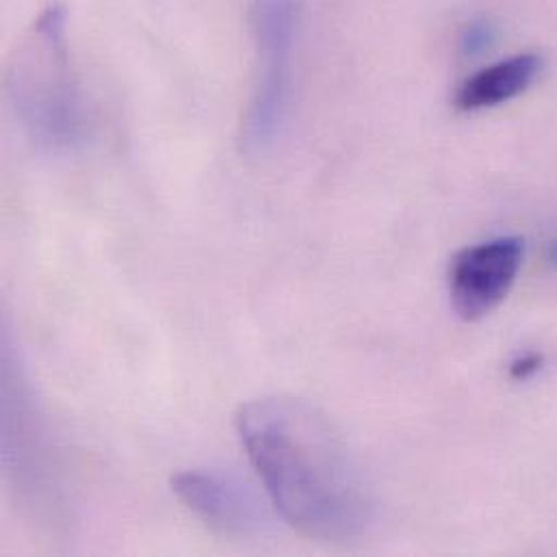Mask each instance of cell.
Here are the masks:
<instances>
[{
  "mask_svg": "<svg viewBox=\"0 0 557 557\" xmlns=\"http://www.w3.org/2000/svg\"><path fill=\"white\" fill-rule=\"evenodd\" d=\"M549 263L557 270V239L552 244V248H549Z\"/></svg>",
  "mask_w": 557,
  "mask_h": 557,
  "instance_id": "9",
  "label": "cell"
},
{
  "mask_svg": "<svg viewBox=\"0 0 557 557\" xmlns=\"http://www.w3.org/2000/svg\"><path fill=\"white\" fill-rule=\"evenodd\" d=\"M543 356H539V354H528V356H521V358H517L515 362H512V367H510V375L515 377V380H530V377H534L541 369H543Z\"/></svg>",
  "mask_w": 557,
  "mask_h": 557,
  "instance_id": "8",
  "label": "cell"
},
{
  "mask_svg": "<svg viewBox=\"0 0 557 557\" xmlns=\"http://www.w3.org/2000/svg\"><path fill=\"white\" fill-rule=\"evenodd\" d=\"M297 22L299 0L252 2V30L261 61L257 89L244 122V146L252 154L270 150L286 122Z\"/></svg>",
  "mask_w": 557,
  "mask_h": 557,
  "instance_id": "3",
  "label": "cell"
},
{
  "mask_svg": "<svg viewBox=\"0 0 557 557\" xmlns=\"http://www.w3.org/2000/svg\"><path fill=\"white\" fill-rule=\"evenodd\" d=\"M176 497L211 530L233 539H250L261 532L263 517L248 491L222 475L209 471H185L172 478Z\"/></svg>",
  "mask_w": 557,
  "mask_h": 557,
  "instance_id": "5",
  "label": "cell"
},
{
  "mask_svg": "<svg viewBox=\"0 0 557 557\" xmlns=\"http://www.w3.org/2000/svg\"><path fill=\"white\" fill-rule=\"evenodd\" d=\"M9 96L26 133L46 150H70L85 135V111L70 70L65 11L46 9L9 67Z\"/></svg>",
  "mask_w": 557,
  "mask_h": 557,
  "instance_id": "2",
  "label": "cell"
},
{
  "mask_svg": "<svg viewBox=\"0 0 557 557\" xmlns=\"http://www.w3.org/2000/svg\"><path fill=\"white\" fill-rule=\"evenodd\" d=\"M523 252L519 237H499L462 250L454 259L449 276L456 314L465 321H480L491 314L519 276Z\"/></svg>",
  "mask_w": 557,
  "mask_h": 557,
  "instance_id": "4",
  "label": "cell"
},
{
  "mask_svg": "<svg viewBox=\"0 0 557 557\" xmlns=\"http://www.w3.org/2000/svg\"><path fill=\"white\" fill-rule=\"evenodd\" d=\"M493 39H495V28L488 22L478 20L465 28L460 46L465 54H480L493 44Z\"/></svg>",
  "mask_w": 557,
  "mask_h": 557,
  "instance_id": "7",
  "label": "cell"
},
{
  "mask_svg": "<svg viewBox=\"0 0 557 557\" xmlns=\"http://www.w3.org/2000/svg\"><path fill=\"white\" fill-rule=\"evenodd\" d=\"M541 70L543 59L530 52L493 63L460 85L456 94V107L460 111L499 107L528 91L530 85L539 78Z\"/></svg>",
  "mask_w": 557,
  "mask_h": 557,
  "instance_id": "6",
  "label": "cell"
},
{
  "mask_svg": "<svg viewBox=\"0 0 557 557\" xmlns=\"http://www.w3.org/2000/svg\"><path fill=\"white\" fill-rule=\"evenodd\" d=\"M237 432L280 517L299 534L323 543L367 534L369 486L317 408L297 397H261L242 406Z\"/></svg>",
  "mask_w": 557,
  "mask_h": 557,
  "instance_id": "1",
  "label": "cell"
}]
</instances>
